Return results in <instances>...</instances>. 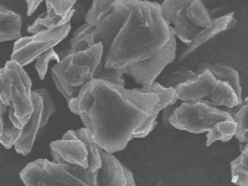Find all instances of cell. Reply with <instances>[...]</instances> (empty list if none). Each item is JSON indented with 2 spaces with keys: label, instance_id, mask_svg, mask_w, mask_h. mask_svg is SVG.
Instances as JSON below:
<instances>
[{
  "label": "cell",
  "instance_id": "1",
  "mask_svg": "<svg viewBox=\"0 0 248 186\" xmlns=\"http://www.w3.org/2000/svg\"><path fill=\"white\" fill-rule=\"evenodd\" d=\"M127 10L123 26L103 59L107 70H119L145 87L154 83L176 56V36L164 20L160 4L119 0Z\"/></svg>",
  "mask_w": 248,
  "mask_h": 186
},
{
  "label": "cell",
  "instance_id": "2",
  "mask_svg": "<svg viewBox=\"0 0 248 186\" xmlns=\"http://www.w3.org/2000/svg\"><path fill=\"white\" fill-rule=\"evenodd\" d=\"M158 101L155 93L92 79L81 88L76 98L68 102V108L81 118L93 141L114 154L125 149L134 139Z\"/></svg>",
  "mask_w": 248,
  "mask_h": 186
},
{
  "label": "cell",
  "instance_id": "3",
  "mask_svg": "<svg viewBox=\"0 0 248 186\" xmlns=\"http://www.w3.org/2000/svg\"><path fill=\"white\" fill-rule=\"evenodd\" d=\"M31 79L23 66L8 61L0 68V144L14 147L34 112Z\"/></svg>",
  "mask_w": 248,
  "mask_h": 186
},
{
  "label": "cell",
  "instance_id": "4",
  "mask_svg": "<svg viewBox=\"0 0 248 186\" xmlns=\"http://www.w3.org/2000/svg\"><path fill=\"white\" fill-rule=\"evenodd\" d=\"M170 125L194 134L207 133V147L215 141H230L236 134L233 114L206 101L183 102L176 106Z\"/></svg>",
  "mask_w": 248,
  "mask_h": 186
},
{
  "label": "cell",
  "instance_id": "5",
  "mask_svg": "<svg viewBox=\"0 0 248 186\" xmlns=\"http://www.w3.org/2000/svg\"><path fill=\"white\" fill-rule=\"evenodd\" d=\"M105 46L96 44L86 50L62 56L54 67L51 76L55 86L67 102L78 96L79 91L88 82L94 79V74L105 59Z\"/></svg>",
  "mask_w": 248,
  "mask_h": 186
},
{
  "label": "cell",
  "instance_id": "6",
  "mask_svg": "<svg viewBox=\"0 0 248 186\" xmlns=\"http://www.w3.org/2000/svg\"><path fill=\"white\" fill-rule=\"evenodd\" d=\"M54 161L86 168L96 185V176L102 165L101 148L91 138L86 128L68 130L60 140L50 144Z\"/></svg>",
  "mask_w": 248,
  "mask_h": 186
},
{
  "label": "cell",
  "instance_id": "7",
  "mask_svg": "<svg viewBox=\"0 0 248 186\" xmlns=\"http://www.w3.org/2000/svg\"><path fill=\"white\" fill-rule=\"evenodd\" d=\"M161 14L174 30L176 39L189 45L202 29L210 28L212 20L202 0H164Z\"/></svg>",
  "mask_w": 248,
  "mask_h": 186
},
{
  "label": "cell",
  "instance_id": "8",
  "mask_svg": "<svg viewBox=\"0 0 248 186\" xmlns=\"http://www.w3.org/2000/svg\"><path fill=\"white\" fill-rule=\"evenodd\" d=\"M25 186H96L86 168L46 159L31 161L20 171Z\"/></svg>",
  "mask_w": 248,
  "mask_h": 186
},
{
  "label": "cell",
  "instance_id": "9",
  "mask_svg": "<svg viewBox=\"0 0 248 186\" xmlns=\"http://www.w3.org/2000/svg\"><path fill=\"white\" fill-rule=\"evenodd\" d=\"M198 76L175 88L181 102L206 101L216 107L236 108L243 99L237 96L229 82L217 78L210 70L196 71Z\"/></svg>",
  "mask_w": 248,
  "mask_h": 186
},
{
  "label": "cell",
  "instance_id": "10",
  "mask_svg": "<svg viewBox=\"0 0 248 186\" xmlns=\"http://www.w3.org/2000/svg\"><path fill=\"white\" fill-rule=\"evenodd\" d=\"M125 17H127V10L123 4L117 0L114 10L101 24L92 26L85 23L75 30L70 40L68 54L86 50L96 44H102L105 46V54L107 55L110 45L125 21Z\"/></svg>",
  "mask_w": 248,
  "mask_h": 186
},
{
  "label": "cell",
  "instance_id": "11",
  "mask_svg": "<svg viewBox=\"0 0 248 186\" xmlns=\"http://www.w3.org/2000/svg\"><path fill=\"white\" fill-rule=\"evenodd\" d=\"M71 31V24L50 31H40L31 36L20 37L15 41L12 59L20 66L30 65L44 52L54 48L62 40H65Z\"/></svg>",
  "mask_w": 248,
  "mask_h": 186
},
{
  "label": "cell",
  "instance_id": "12",
  "mask_svg": "<svg viewBox=\"0 0 248 186\" xmlns=\"http://www.w3.org/2000/svg\"><path fill=\"white\" fill-rule=\"evenodd\" d=\"M102 165L96 176V186H137L134 175L114 154L101 148Z\"/></svg>",
  "mask_w": 248,
  "mask_h": 186
},
{
  "label": "cell",
  "instance_id": "13",
  "mask_svg": "<svg viewBox=\"0 0 248 186\" xmlns=\"http://www.w3.org/2000/svg\"><path fill=\"white\" fill-rule=\"evenodd\" d=\"M31 98H32V103H34V112H32V116H31L29 123L24 127L21 136L19 137V139L14 144L15 152L21 155H25V156L31 153L40 130L44 128L43 97L40 96L39 93L35 92V91H32L31 92Z\"/></svg>",
  "mask_w": 248,
  "mask_h": 186
},
{
  "label": "cell",
  "instance_id": "14",
  "mask_svg": "<svg viewBox=\"0 0 248 186\" xmlns=\"http://www.w3.org/2000/svg\"><path fill=\"white\" fill-rule=\"evenodd\" d=\"M139 91L143 93H155L159 97V101L153 107L150 116L148 117L147 121L144 122L143 125L134 134V138H145L156 125V119H158L159 112H161L168 106L176 105V102L179 99L178 96H176L175 88H165L159 82H154L150 86H145V87H140Z\"/></svg>",
  "mask_w": 248,
  "mask_h": 186
},
{
  "label": "cell",
  "instance_id": "15",
  "mask_svg": "<svg viewBox=\"0 0 248 186\" xmlns=\"http://www.w3.org/2000/svg\"><path fill=\"white\" fill-rule=\"evenodd\" d=\"M236 24L237 21L233 16V13H229V14H223L221 15V16L215 17V19L212 20V25L210 26V28L202 29L200 34L195 37L191 43L187 45V47L183 51L180 60L186 59L189 55L194 54L195 50H198L200 46H202L203 44H206L207 41L214 39L215 36H217V35L223 32V31H227L230 30V29L234 28Z\"/></svg>",
  "mask_w": 248,
  "mask_h": 186
},
{
  "label": "cell",
  "instance_id": "16",
  "mask_svg": "<svg viewBox=\"0 0 248 186\" xmlns=\"http://www.w3.org/2000/svg\"><path fill=\"white\" fill-rule=\"evenodd\" d=\"M21 16L10 9L0 5V43L21 37Z\"/></svg>",
  "mask_w": 248,
  "mask_h": 186
},
{
  "label": "cell",
  "instance_id": "17",
  "mask_svg": "<svg viewBox=\"0 0 248 186\" xmlns=\"http://www.w3.org/2000/svg\"><path fill=\"white\" fill-rule=\"evenodd\" d=\"M75 13H76V10H74L70 14L60 15L52 12L51 9H46L45 14L40 15L34 23L29 26L28 32L34 35L36 32H40V31H50L62 28V26H65L71 23V20L74 19Z\"/></svg>",
  "mask_w": 248,
  "mask_h": 186
},
{
  "label": "cell",
  "instance_id": "18",
  "mask_svg": "<svg viewBox=\"0 0 248 186\" xmlns=\"http://www.w3.org/2000/svg\"><path fill=\"white\" fill-rule=\"evenodd\" d=\"M200 70H210L215 77L229 82L234 90V92L237 93V96L242 98V86L240 83V76H238V72L234 68L222 65V63H202L198 68V71Z\"/></svg>",
  "mask_w": 248,
  "mask_h": 186
},
{
  "label": "cell",
  "instance_id": "19",
  "mask_svg": "<svg viewBox=\"0 0 248 186\" xmlns=\"http://www.w3.org/2000/svg\"><path fill=\"white\" fill-rule=\"evenodd\" d=\"M117 0H92V5L85 15V23L97 26L116 8Z\"/></svg>",
  "mask_w": 248,
  "mask_h": 186
},
{
  "label": "cell",
  "instance_id": "20",
  "mask_svg": "<svg viewBox=\"0 0 248 186\" xmlns=\"http://www.w3.org/2000/svg\"><path fill=\"white\" fill-rule=\"evenodd\" d=\"M231 181L237 186H248V143L231 163Z\"/></svg>",
  "mask_w": 248,
  "mask_h": 186
},
{
  "label": "cell",
  "instance_id": "21",
  "mask_svg": "<svg viewBox=\"0 0 248 186\" xmlns=\"http://www.w3.org/2000/svg\"><path fill=\"white\" fill-rule=\"evenodd\" d=\"M238 110L234 113L236 122V137L241 144L248 143V97L238 106Z\"/></svg>",
  "mask_w": 248,
  "mask_h": 186
},
{
  "label": "cell",
  "instance_id": "22",
  "mask_svg": "<svg viewBox=\"0 0 248 186\" xmlns=\"http://www.w3.org/2000/svg\"><path fill=\"white\" fill-rule=\"evenodd\" d=\"M196 76H198V74L194 72V71L186 67H180L176 71H174V72H169V74L164 75L159 83L165 88H176L178 86L185 83V82L194 79Z\"/></svg>",
  "mask_w": 248,
  "mask_h": 186
},
{
  "label": "cell",
  "instance_id": "23",
  "mask_svg": "<svg viewBox=\"0 0 248 186\" xmlns=\"http://www.w3.org/2000/svg\"><path fill=\"white\" fill-rule=\"evenodd\" d=\"M60 60H61V57H60L59 52H56L54 48L46 51V52H44L41 56L37 57L36 63H35V68H36V72L37 75H39L40 79H45V76L46 74H47L48 70V63H50L51 61H54L57 63Z\"/></svg>",
  "mask_w": 248,
  "mask_h": 186
},
{
  "label": "cell",
  "instance_id": "24",
  "mask_svg": "<svg viewBox=\"0 0 248 186\" xmlns=\"http://www.w3.org/2000/svg\"><path fill=\"white\" fill-rule=\"evenodd\" d=\"M94 79H102V81L110 82V83L123 86V87H124V85H125V81H124V75L122 74V71L107 70V68H105L103 62H102L101 65L98 66V68L96 70V74H94Z\"/></svg>",
  "mask_w": 248,
  "mask_h": 186
},
{
  "label": "cell",
  "instance_id": "25",
  "mask_svg": "<svg viewBox=\"0 0 248 186\" xmlns=\"http://www.w3.org/2000/svg\"><path fill=\"white\" fill-rule=\"evenodd\" d=\"M77 0H45L46 9H51L52 12L60 15L70 14L75 10Z\"/></svg>",
  "mask_w": 248,
  "mask_h": 186
},
{
  "label": "cell",
  "instance_id": "26",
  "mask_svg": "<svg viewBox=\"0 0 248 186\" xmlns=\"http://www.w3.org/2000/svg\"><path fill=\"white\" fill-rule=\"evenodd\" d=\"M35 92L39 93L40 96L43 97V101H44V114H43V124L44 127H45L46 124L48 123L50 121L51 116L54 114L56 108H55L54 102L51 99L50 97V93L47 92V90L45 88H39V90H35Z\"/></svg>",
  "mask_w": 248,
  "mask_h": 186
},
{
  "label": "cell",
  "instance_id": "27",
  "mask_svg": "<svg viewBox=\"0 0 248 186\" xmlns=\"http://www.w3.org/2000/svg\"><path fill=\"white\" fill-rule=\"evenodd\" d=\"M43 1H45V0H26V14L31 16Z\"/></svg>",
  "mask_w": 248,
  "mask_h": 186
},
{
  "label": "cell",
  "instance_id": "28",
  "mask_svg": "<svg viewBox=\"0 0 248 186\" xmlns=\"http://www.w3.org/2000/svg\"><path fill=\"white\" fill-rule=\"evenodd\" d=\"M175 108H176V105H171V106H168V107L164 108V113H163V123L167 125V127H169L170 125V117H171V114L174 113Z\"/></svg>",
  "mask_w": 248,
  "mask_h": 186
}]
</instances>
